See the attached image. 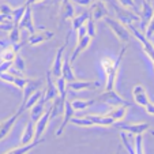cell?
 <instances>
[{"instance_id": "obj_1", "label": "cell", "mask_w": 154, "mask_h": 154, "mask_svg": "<svg viewBox=\"0 0 154 154\" xmlns=\"http://www.w3.org/2000/svg\"><path fill=\"white\" fill-rule=\"evenodd\" d=\"M125 51H127V45L122 48L119 56H117L116 60L108 57V56H104L100 61L101 64V68L105 74V90H113L115 89V83H116V76H117V71H119V67L122 64V60L125 55Z\"/></svg>"}, {"instance_id": "obj_29", "label": "cell", "mask_w": 154, "mask_h": 154, "mask_svg": "<svg viewBox=\"0 0 154 154\" xmlns=\"http://www.w3.org/2000/svg\"><path fill=\"white\" fill-rule=\"evenodd\" d=\"M90 18V12H83V14H79V15H74V18L71 19V33L76 32L82 25H85L87 19Z\"/></svg>"}, {"instance_id": "obj_10", "label": "cell", "mask_w": 154, "mask_h": 154, "mask_svg": "<svg viewBox=\"0 0 154 154\" xmlns=\"http://www.w3.org/2000/svg\"><path fill=\"white\" fill-rule=\"evenodd\" d=\"M55 33L51 30H41V32H35L33 34H30V37L27 38V44L29 45H40V44L49 41L51 38H53Z\"/></svg>"}, {"instance_id": "obj_7", "label": "cell", "mask_w": 154, "mask_h": 154, "mask_svg": "<svg viewBox=\"0 0 154 154\" xmlns=\"http://www.w3.org/2000/svg\"><path fill=\"white\" fill-rule=\"evenodd\" d=\"M67 87H70L71 90L75 91H82V90H94L100 87V82L98 81H72V82H67Z\"/></svg>"}, {"instance_id": "obj_25", "label": "cell", "mask_w": 154, "mask_h": 154, "mask_svg": "<svg viewBox=\"0 0 154 154\" xmlns=\"http://www.w3.org/2000/svg\"><path fill=\"white\" fill-rule=\"evenodd\" d=\"M55 85H56V89H57V94H59V98H60V102L64 104L66 100H67V81H66L63 76H59V78L55 79Z\"/></svg>"}, {"instance_id": "obj_9", "label": "cell", "mask_w": 154, "mask_h": 154, "mask_svg": "<svg viewBox=\"0 0 154 154\" xmlns=\"http://www.w3.org/2000/svg\"><path fill=\"white\" fill-rule=\"evenodd\" d=\"M90 6H91L90 18L93 20H96V22L100 19H102V18L106 17V15H109V11H108L106 6H105V3L101 2V0H96V2H93Z\"/></svg>"}, {"instance_id": "obj_12", "label": "cell", "mask_w": 154, "mask_h": 154, "mask_svg": "<svg viewBox=\"0 0 154 154\" xmlns=\"http://www.w3.org/2000/svg\"><path fill=\"white\" fill-rule=\"evenodd\" d=\"M132 97H134L135 104L139 105V106H142V108H145L146 105H147V102L150 101L147 93H146V89L139 83L135 85L134 89H132Z\"/></svg>"}, {"instance_id": "obj_13", "label": "cell", "mask_w": 154, "mask_h": 154, "mask_svg": "<svg viewBox=\"0 0 154 154\" xmlns=\"http://www.w3.org/2000/svg\"><path fill=\"white\" fill-rule=\"evenodd\" d=\"M64 51H66V45H61L60 48L57 49L55 56V60H53L52 64V68H51V74H52L53 78H59L61 76V66H63V55H64Z\"/></svg>"}, {"instance_id": "obj_35", "label": "cell", "mask_w": 154, "mask_h": 154, "mask_svg": "<svg viewBox=\"0 0 154 154\" xmlns=\"http://www.w3.org/2000/svg\"><path fill=\"white\" fill-rule=\"evenodd\" d=\"M12 67L17 68V70L20 71V72H23V71L26 70V63H25L23 57H22L19 53H17V56H15L14 60H12Z\"/></svg>"}, {"instance_id": "obj_33", "label": "cell", "mask_w": 154, "mask_h": 154, "mask_svg": "<svg viewBox=\"0 0 154 154\" xmlns=\"http://www.w3.org/2000/svg\"><path fill=\"white\" fill-rule=\"evenodd\" d=\"M8 40L11 44H18L20 42V29L18 25H14L12 29L8 32Z\"/></svg>"}, {"instance_id": "obj_19", "label": "cell", "mask_w": 154, "mask_h": 154, "mask_svg": "<svg viewBox=\"0 0 154 154\" xmlns=\"http://www.w3.org/2000/svg\"><path fill=\"white\" fill-rule=\"evenodd\" d=\"M34 122H33L32 119L29 120V122L26 123V125H25V130L23 132H22V137H20V142L19 145H29V143H32L34 139Z\"/></svg>"}, {"instance_id": "obj_22", "label": "cell", "mask_w": 154, "mask_h": 154, "mask_svg": "<svg viewBox=\"0 0 154 154\" xmlns=\"http://www.w3.org/2000/svg\"><path fill=\"white\" fill-rule=\"evenodd\" d=\"M45 105H47V102H45V100H44V96L41 97L40 100H38L37 102H35L34 105H33L32 108H30V119L33 120V122H37L38 119H40V116L45 112Z\"/></svg>"}, {"instance_id": "obj_3", "label": "cell", "mask_w": 154, "mask_h": 154, "mask_svg": "<svg viewBox=\"0 0 154 154\" xmlns=\"http://www.w3.org/2000/svg\"><path fill=\"white\" fill-rule=\"evenodd\" d=\"M96 100L98 102H104V104H106V105H111V106H119V105L131 106V102H128L127 100H124L122 96H119L115 89L113 90H104V93L100 94V97Z\"/></svg>"}, {"instance_id": "obj_34", "label": "cell", "mask_w": 154, "mask_h": 154, "mask_svg": "<svg viewBox=\"0 0 154 154\" xmlns=\"http://www.w3.org/2000/svg\"><path fill=\"white\" fill-rule=\"evenodd\" d=\"M134 149L135 154H145L143 153V134L134 135Z\"/></svg>"}, {"instance_id": "obj_16", "label": "cell", "mask_w": 154, "mask_h": 154, "mask_svg": "<svg viewBox=\"0 0 154 154\" xmlns=\"http://www.w3.org/2000/svg\"><path fill=\"white\" fill-rule=\"evenodd\" d=\"M19 116L20 115L18 113V112H15V113L12 115V116H10L8 119L0 122V140H3L4 138L10 134V131H11V128L14 127V124L17 123V120L19 119Z\"/></svg>"}, {"instance_id": "obj_15", "label": "cell", "mask_w": 154, "mask_h": 154, "mask_svg": "<svg viewBox=\"0 0 154 154\" xmlns=\"http://www.w3.org/2000/svg\"><path fill=\"white\" fill-rule=\"evenodd\" d=\"M57 89H56V85H55V81H53V76L51 74V71L47 72V90H45V94H44V100L45 102H49V101H53V100L57 97Z\"/></svg>"}, {"instance_id": "obj_20", "label": "cell", "mask_w": 154, "mask_h": 154, "mask_svg": "<svg viewBox=\"0 0 154 154\" xmlns=\"http://www.w3.org/2000/svg\"><path fill=\"white\" fill-rule=\"evenodd\" d=\"M44 138L41 137L40 139H35V140H33L32 143H29V145H19L18 147H15V149H12V150H8L6 154H27L29 151H32V150H34L37 146H40L41 143L44 142Z\"/></svg>"}, {"instance_id": "obj_30", "label": "cell", "mask_w": 154, "mask_h": 154, "mask_svg": "<svg viewBox=\"0 0 154 154\" xmlns=\"http://www.w3.org/2000/svg\"><path fill=\"white\" fill-rule=\"evenodd\" d=\"M96 102L97 100H74V101H71V105H72L74 111L79 112V111H85L86 108L91 106Z\"/></svg>"}, {"instance_id": "obj_32", "label": "cell", "mask_w": 154, "mask_h": 154, "mask_svg": "<svg viewBox=\"0 0 154 154\" xmlns=\"http://www.w3.org/2000/svg\"><path fill=\"white\" fill-rule=\"evenodd\" d=\"M70 123L75 125H79V127H94L93 122L90 119H87L86 116H81V117H72L70 120Z\"/></svg>"}, {"instance_id": "obj_6", "label": "cell", "mask_w": 154, "mask_h": 154, "mask_svg": "<svg viewBox=\"0 0 154 154\" xmlns=\"http://www.w3.org/2000/svg\"><path fill=\"white\" fill-rule=\"evenodd\" d=\"M63 111H64V115H63V122H61L60 127L57 128V131L55 132L56 137H60V135L63 134V131L66 130L67 124L70 123V120L74 117V115H75V111H74L72 105H71V101H67V100H66V102H64V108H63Z\"/></svg>"}, {"instance_id": "obj_39", "label": "cell", "mask_w": 154, "mask_h": 154, "mask_svg": "<svg viewBox=\"0 0 154 154\" xmlns=\"http://www.w3.org/2000/svg\"><path fill=\"white\" fill-rule=\"evenodd\" d=\"M0 14L6 15L11 19V14H12V8L8 6V4H0Z\"/></svg>"}, {"instance_id": "obj_38", "label": "cell", "mask_w": 154, "mask_h": 154, "mask_svg": "<svg viewBox=\"0 0 154 154\" xmlns=\"http://www.w3.org/2000/svg\"><path fill=\"white\" fill-rule=\"evenodd\" d=\"M145 35L150 40L151 37L154 35V15L151 17V19L147 22V25H146L145 27Z\"/></svg>"}, {"instance_id": "obj_14", "label": "cell", "mask_w": 154, "mask_h": 154, "mask_svg": "<svg viewBox=\"0 0 154 154\" xmlns=\"http://www.w3.org/2000/svg\"><path fill=\"white\" fill-rule=\"evenodd\" d=\"M18 26H19V29H26L30 34L37 32L34 27V22H33V15H32V8H30V6L26 7V11H25L22 19L19 20Z\"/></svg>"}, {"instance_id": "obj_43", "label": "cell", "mask_w": 154, "mask_h": 154, "mask_svg": "<svg viewBox=\"0 0 154 154\" xmlns=\"http://www.w3.org/2000/svg\"><path fill=\"white\" fill-rule=\"evenodd\" d=\"M101 2H104V3H108V2H111V0H101Z\"/></svg>"}, {"instance_id": "obj_36", "label": "cell", "mask_w": 154, "mask_h": 154, "mask_svg": "<svg viewBox=\"0 0 154 154\" xmlns=\"http://www.w3.org/2000/svg\"><path fill=\"white\" fill-rule=\"evenodd\" d=\"M85 26H86V32L87 34L90 35L91 38L96 37V33H97V29H96V20H93L91 18H89V19L85 22Z\"/></svg>"}, {"instance_id": "obj_26", "label": "cell", "mask_w": 154, "mask_h": 154, "mask_svg": "<svg viewBox=\"0 0 154 154\" xmlns=\"http://www.w3.org/2000/svg\"><path fill=\"white\" fill-rule=\"evenodd\" d=\"M127 109H128V106H125V105H119V106H113V109H111L106 115L111 116L115 120V123L122 122V120H124L125 115H127Z\"/></svg>"}, {"instance_id": "obj_5", "label": "cell", "mask_w": 154, "mask_h": 154, "mask_svg": "<svg viewBox=\"0 0 154 154\" xmlns=\"http://www.w3.org/2000/svg\"><path fill=\"white\" fill-rule=\"evenodd\" d=\"M51 119H52V104L47 108V111L44 112V113L40 116V119L34 123V130H35L34 139H40V138L44 135V132L47 131L48 123H49Z\"/></svg>"}, {"instance_id": "obj_17", "label": "cell", "mask_w": 154, "mask_h": 154, "mask_svg": "<svg viewBox=\"0 0 154 154\" xmlns=\"http://www.w3.org/2000/svg\"><path fill=\"white\" fill-rule=\"evenodd\" d=\"M42 96H44V93L40 90V89H38V90H35L34 93H32V94H30V96L27 97L26 100H23V101H22V104H20V106L18 108V111H17V112H18V113H19V115H22L25 111H27V109H30V108H32L33 105H34L35 102H37L38 100H40Z\"/></svg>"}, {"instance_id": "obj_37", "label": "cell", "mask_w": 154, "mask_h": 154, "mask_svg": "<svg viewBox=\"0 0 154 154\" xmlns=\"http://www.w3.org/2000/svg\"><path fill=\"white\" fill-rule=\"evenodd\" d=\"M119 3L122 4L123 7H125V8H128V10H132L135 14L139 15V8H138V6L135 4V0H119Z\"/></svg>"}, {"instance_id": "obj_27", "label": "cell", "mask_w": 154, "mask_h": 154, "mask_svg": "<svg viewBox=\"0 0 154 154\" xmlns=\"http://www.w3.org/2000/svg\"><path fill=\"white\" fill-rule=\"evenodd\" d=\"M153 15H154V8H153V6H151V3H149L147 0H143L142 2V14H140L139 17H140V19L145 22V25H143L145 27H146V23L151 19Z\"/></svg>"}, {"instance_id": "obj_24", "label": "cell", "mask_w": 154, "mask_h": 154, "mask_svg": "<svg viewBox=\"0 0 154 154\" xmlns=\"http://www.w3.org/2000/svg\"><path fill=\"white\" fill-rule=\"evenodd\" d=\"M71 60H70V56H67L66 59H63V66H61V76L67 82H72L75 81V74H74L72 70V66H71Z\"/></svg>"}, {"instance_id": "obj_41", "label": "cell", "mask_w": 154, "mask_h": 154, "mask_svg": "<svg viewBox=\"0 0 154 154\" xmlns=\"http://www.w3.org/2000/svg\"><path fill=\"white\" fill-rule=\"evenodd\" d=\"M72 2H75L79 6H90L93 3V0H72Z\"/></svg>"}, {"instance_id": "obj_46", "label": "cell", "mask_w": 154, "mask_h": 154, "mask_svg": "<svg viewBox=\"0 0 154 154\" xmlns=\"http://www.w3.org/2000/svg\"><path fill=\"white\" fill-rule=\"evenodd\" d=\"M147 2H149V3H151V2H153V0H147Z\"/></svg>"}, {"instance_id": "obj_11", "label": "cell", "mask_w": 154, "mask_h": 154, "mask_svg": "<svg viewBox=\"0 0 154 154\" xmlns=\"http://www.w3.org/2000/svg\"><path fill=\"white\" fill-rule=\"evenodd\" d=\"M0 79L4 81V82H7V83L14 85V86L18 87L19 90H23L25 86H26V83H27V81H29V79L25 78V76H15V75H12V74L7 72V71L0 74Z\"/></svg>"}, {"instance_id": "obj_44", "label": "cell", "mask_w": 154, "mask_h": 154, "mask_svg": "<svg viewBox=\"0 0 154 154\" xmlns=\"http://www.w3.org/2000/svg\"><path fill=\"white\" fill-rule=\"evenodd\" d=\"M3 33H4V32H2V30H0V38H2V35H3Z\"/></svg>"}, {"instance_id": "obj_23", "label": "cell", "mask_w": 154, "mask_h": 154, "mask_svg": "<svg viewBox=\"0 0 154 154\" xmlns=\"http://www.w3.org/2000/svg\"><path fill=\"white\" fill-rule=\"evenodd\" d=\"M75 15V8H74L71 0H63L60 4V18L61 20L72 19Z\"/></svg>"}, {"instance_id": "obj_28", "label": "cell", "mask_w": 154, "mask_h": 154, "mask_svg": "<svg viewBox=\"0 0 154 154\" xmlns=\"http://www.w3.org/2000/svg\"><path fill=\"white\" fill-rule=\"evenodd\" d=\"M120 139H122L123 146H124V149L127 150L128 154H135V149H134V145H132L134 135L128 134V132H125V131H123V132H120Z\"/></svg>"}, {"instance_id": "obj_42", "label": "cell", "mask_w": 154, "mask_h": 154, "mask_svg": "<svg viewBox=\"0 0 154 154\" xmlns=\"http://www.w3.org/2000/svg\"><path fill=\"white\" fill-rule=\"evenodd\" d=\"M119 153H120V147L117 149V151H116V153H113V154H119Z\"/></svg>"}, {"instance_id": "obj_8", "label": "cell", "mask_w": 154, "mask_h": 154, "mask_svg": "<svg viewBox=\"0 0 154 154\" xmlns=\"http://www.w3.org/2000/svg\"><path fill=\"white\" fill-rule=\"evenodd\" d=\"M91 40H93V38H91L89 34H85L83 37H81V38H78V40H76V47H75V49L72 51V53H71V56H70L71 63H74V61L78 59V56L81 55L82 52H85L87 48H89Z\"/></svg>"}, {"instance_id": "obj_31", "label": "cell", "mask_w": 154, "mask_h": 154, "mask_svg": "<svg viewBox=\"0 0 154 154\" xmlns=\"http://www.w3.org/2000/svg\"><path fill=\"white\" fill-rule=\"evenodd\" d=\"M26 7H27V4L25 3L23 6H19V7H17V8H12L11 19H12V23H14V25H18V23H19V20L22 19V17H23L25 11H26Z\"/></svg>"}, {"instance_id": "obj_45", "label": "cell", "mask_w": 154, "mask_h": 154, "mask_svg": "<svg viewBox=\"0 0 154 154\" xmlns=\"http://www.w3.org/2000/svg\"><path fill=\"white\" fill-rule=\"evenodd\" d=\"M35 2H42V0H34V3H35Z\"/></svg>"}, {"instance_id": "obj_2", "label": "cell", "mask_w": 154, "mask_h": 154, "mask_svg": "<svg viewBox=\"0 0 154 154\" xmlns=\"http://www.w3.org/2000/svg\"><path fill=\"white\" fill-rule=\"evenodd\" d=\"M102 19H104V22L108 25V27L113 32V34L116 35V37L119 38L122 42H128V41L131 40L130 30H128L127 26H125V25H123L120 20L112 18L111 15H106V17H104Z\"/></svg>"}, {"instance_id": "obj_18", "label": "cell", "mask_w": 154, "mask_h": 154, "mask_svg": "<svg viewBox=\"0 0 154 154\" xmlns=\"http://www.w3.org/2000/svg\"><path fill=\"white\" fill-rule=\"evenodd\" d=\"M22 45H23L22 42H18V44H10L8 47H6L0 53L2 61H12L14 57L17 56V53L19 52V49L22 48Z\"/></svg>"}, {"instance_id": "obj_40", "label": "cell", "mask_w": 154, "mask_h": 154, "mask_svg": "<svg viewBox=\"0 0 154 154\" xmlns=\"http://www.w3.org/2000/svg\"><path fill=\"white\" fill-rule=\"evenodd\" d=\"M145 111L147 112L149 115H154V104L153 102H150V101L147 102V105L145 106Z\"/></svg>"}, {"instance_id": "obj_4", "label": "cell", "mask_w": 154, "mask_h": 154, "mask_svg": "<svg viewBox=\"0 0 154 154\" xmlns=\"http://www.w3.org/2000/svg\"><path fill=\"white\" fill-rule=\"evenodd\" d=\"M115 127H117L120 131H125L128 134H132V135H137V134H145L147 131H150V124L149 123H119L116 122L115 123Z\"/></svg>"}, {"instance_id": "obj_21", "label": "cell", "mask_w": 154, "mask_h": 154, "mask_svg": "<svg viewBox=\"0 0 154 154\" xmlns=\"http://www.w3.org/2000/svg\"><path fill=\"white\" fill-rule=\"evenodd\" d=\"M87 119H90L94 125H101V127H109L115 124V120L108 115H85Z\"/></svg>"}, {"instance_id": "obj_47", "label": "cell", "mask_w": 154, "mask_h": 154, "mask_svg": "<svg viewBox=\"0 0 154 154\" xmlns=\"http://www.w3.org/2000/svg\"><path fill=\"white\" fill-rule=\"evenodd\" d=\"M153 66H154V64H153Z\"/></svg>"}]
</instances>
